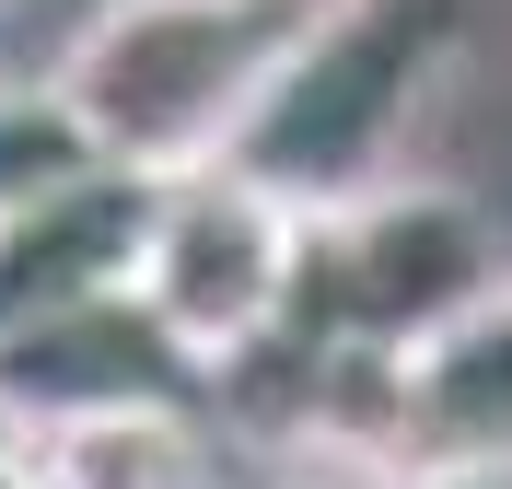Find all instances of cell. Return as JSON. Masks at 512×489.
I'll list each match as a JSON object with an SVG mask.
<instances>
[{
  "mask_svg": "<svg viewBox=\"0 0 512 489\" xmlns=\"http://www.w3.org/2000/svg\"><path fill=\"white\" fill-rule=\"evenodd\" d=\"M303 210L233 175V163H198V175H163L152 187V233H140V315L187 373H245V361L291 350L303 326Z\"/></svg>",
  "mask_w": 512,
  "mask_h": 489,
  "instance_id": "cell-4",
  "label": "cell"
},
{
  "mask_svg": "<svg viewBox=\"0 0 512 489\" xmlns=\"http://www.w3.org/2000/svg\"><path fill=\"white\" fill-rule=\"evenodd\" d=\"M0 489H70L59 455H47V431H0Z\"/></svg>",
  "mask_w": 512,
  "mask_h": 489,
  "instance_id": "cell-9",
  "label": "cell"
},
{
  "mask_svg": "<svg viewBox=\"0 0 512 489\" xmlns=\"http://www.w3.org/2000/svg\"><path fill=\"white\" fill-rule=\"evenodd\" d=\"M501 280V233L466 187L396 175V187L350 198L303 233V326L291 350H373L408 361L419 338H443L454 315H478Z\"/></svg>",
  "mask_w": 512,
  "mask_h": 489,
  "instance_id": "cell-3",
  "label": "cell"
},
{
  "mask_svg": "<svg viewBox=\"0 0 512 489\" xmlns=\"http://www.w3.org/2000/svg\"><path fill=\"white\" fill-rule=\"evenodd\" d=\"M419 489H512V478H419Z\"/></svg>",
  "mask_w": 512,
  "mask_h": 489,
  "instance_id": "cell-10",
  "label": "cell"
},
{
  "mask_svg": "<svg viewBox=\"0 0 512 489\" xmlns=\"http://www.w3.org/2000/svg\"><path fill=\"white\" fill-rule=\"evenodd\" d=\"M454 59H466V0H303V24L222 163L256 175L280 210L326 222L408 175V140Z\"/></svg>",
  "mask_w": 512,
  "mask_h": 489,
  "instance_id": "cell-1",
  "label": "cell"
},
{
  "mask_svg": "<svg viewBox=\"0 0 512 489\" xmlns=\"http://www.w3.org/2000/svg\"><path fill=\"white\" fill-rule=\"evenodd\" d=\"M70 489H210V443L187 408H105V420L47 431Z\"/></svg>",
  "mask_w": 512,
  "mask_h": 489,
  "instance_id": "cell-7",
  "label": "cell"
},
{
  "mask_svg": "<svg viewBox=\"0 0 512 489\" xmlns=\"http://www.w3.org/2000/svg\"><path fill=\"white\" fill-rule=\"evenodd\" d=\"M82 175H105V163H94V140L70 129V105L47 82L0 94V222L35 210V198H59V187H82Z\"/></svg>",
  "mask_w": 512,
  "mask_h": 489,
  "instance_id": "cell-8",
  "label": "cell"
},
{
  "mask_svg": "<svg viewBox=\"0 0 512 489\" xmlns=\"http://www.w3.org/2000/svg\"><path fill=\"white\" fill-rule=\"evenodd\" d=\"M140 233H152V175H117V163L12 210L0 222V338L128 303L140 292Z\"/></svg>",
  "mask_w": 512,
  "mask_h": 489,
  "instance_id": "cell-5",
  "label": "cell"
},
{
  "mask_svg": "<svg viewBox=\"0 0 512 489\" xmlns=\"http://www.w3.org/2000/svg\"><path fill=\"white\" fill-rule=\"evenodd\" d=\"M303 0H105L59 47L47 94L117 175H198L245 140Z\"/></svg>",
  "mask_w": 512,
  "mask_h": 489,
  "instance_id": "cell-2",
  "label": "cell"
},
{
  "mask_svg": "<svg viewBox=\"0 0 512 489\" xmlns=\"http://www.w3.org/2000/svg\"><path fill=\"white\" fill-rule=\"evenodd\" d=\"M396 455L408 478H512V292L396 361Z\"/></svg>",
  "mask_w": 512,
  "mask_h": 489,
  "instance_id": "cell-6",
  "label": "cell"
}]
</instances>
